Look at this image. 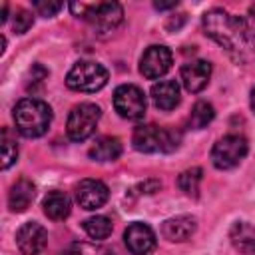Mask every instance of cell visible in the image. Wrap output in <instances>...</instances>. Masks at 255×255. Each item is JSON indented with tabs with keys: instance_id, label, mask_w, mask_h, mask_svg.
<instances>
[{
	"instance_id": "6da1fadb",
	"label": "cell",
	"mask_w": 255,
	"mask_h": 255,
	"mask_svg": "<svg viewBox=\"0 0 255 255\" xmlns=\"http://www.w3.org/2000/svg\"><path fill=\"white\" fill-rule=\"evenodd\" d=\"M203 30L235 60H247L255 48V32L251 26L241 16L229 14L221 8L205 12Z\"/></svg>"
},
{
	"instance_id": "7a4b0ae2",
	"label": "cell",
	"mask_w": 255,
	"mask_h": 255,
	"mask_svg": "<svg viewBox=\"0 0 255 255\" xmlns=\"http://www.w3.org/2000/svg\"><path fill=\"white\" fill-rule=\"evenodd\" d=\"M16 129L24 137H40L48 131L52 122V110L46 102L36 98H24L14 106L12 112Z\"/></svg>"
},
{
	"instance_id": "3957f363",
	"label": "cell",
	"mask_w": 255,
	"mask_h": 255,
	"mask_svg": "<svg viewBox=\"0 0 255 255\" xmlns=\"http://www.w3.org/2000/svg\"><path fill=\"white\" fill-rule=\"evenodd\" d=\"M70 10L88 20L98 32H112L124 20V10L118 2H96V4H70Z\"/></svg>"
},
{
	"instance_id": "277c9868",
	"label": "cell",
	"mask_w": 255,
	"mask_h": 255,
	"mask_svg": "<svg viewBox=\"0 0 255 255\" xmlns=\"http://www.w3.org/2000/svg\"><path fill=\"white\" fill-rule=\"evenodd\" d=\"M108 84V70L98 64V62H90V60H82L76 62L72 66V70L66 76V86L74 92H98Z\"/></svg>"
},
{
	"instance_id": "5b68a950",
	"label": "cell",
	"mask_w": 255,
	"mask_h": 255,
	"mask_svg": "<svg viewBox=\"0 0 255 255\" xmlns=\"http://www.w3.org/2000/svg\"><path fill=\"white\" fill-rule=\"evenodd\" d=\"M179 137L165 128H157L153 124L137 126L131 135V143L137 151L143 153H155V151H171L177 147Z\"/></svg>"
},
{
	"instance_id": "8992f818",
	"label": "cell",
	"mask_w": 255,
	"mask_h": 255,
	"mask_svg": "<svg viewBox=\"0 0 255 255\" xmlns=\"http://www.w3.org/2000/svg\"><path fill=\"white\" fill-rule=\"evenodd\" d=\"M100 108L96 104H90V102H84L80 106H76L70 116H68V124H66V131H68V137L72 141H84L88 139L94 131H96V126L100 122Z\"/></svg>"
},
{
	"instance_id": "52a82bcc",
	"label": "cell",
	"mask_w": 255,
	"mask_h": 255,
	"mask_svg": "<svg viewBox=\"0 0 255 255\" xmlns=\"http://www.w3.org/2000/svg\"><path fill=\"white\" fill-rule=\"evenodd\" d=\"M247 139L243 135H225L221 137L213 149H211V161L217 169H231L241 163V159L247 155Z\"/></svg>"
},
{
	"instance_id": "ba28073f",
	"label": "cell",
	"mask_w": 255,
	"mask_h": 255,
	"mask_svg": "<svg viewBox=\"0 0 255 255\" xmlns=\"http://www.w3.org/2000/svg\"><path fill=\"white\" fill-rule=\"evenodd\" d=\"M145 96L133 84L118 86L114 92V108L124 120H141L145 116Z\"/></svg>"
},
{
	"instance_id": "9c48e42d",
	"label": "cell",
	"mask_w": 255,
	"mask_h": 255,
	"mask_svg": "<svg viewBox=\"0 0 255 255\" xmlns=\"http://www.w3.org/2000/svg\"><path fill=\"white\" fill-rule=\"evenodd\" d=\"M171 62H173V56L165 46H149L139 60V72L143 78L155 80V78H161L171 68Z\"/></svg>"
},
{
	"instance_id": "30bf717a",
	"label": "cell",
	"mask_w": 255,
	"mask_h": 255,
	"mask_svg": "<svg viewBox=\"0 0 255 255\" xmlns=\"http://www.w3.org/2000/svg\"><path fill=\"white\" fill-rule=\"evenodd\" d=\"M16 245L22 255H40L48 245V231L40 223L28 221L16 231Z\"/></svg>"
},
{
	"instance_id": "8fae6325",
	"label": "cell",
	"mask_w": 255,
	"mask_h": 255,
	"mask_svg": "<svg viewBox=\"0 0 255 255\" xmlns=\"http://www.w3.org/2000/svg\"><path fill=\"white\" fill-rule=\"evenodd\" d=\"M108 197H110L108 185L100 179H82L76 185V201L80 203V207L88 211H94L106 205Z\"/></svg>"
},
{
	"instance_id": "7c38bea8",
	"label": "cell",
	"mask_w": 255,
	"mask_h": 255,
	"mask_svg": "<svg viewBox=\"0 0 255 255\" xmlns=\"http://www.w3.org/2000/svg\"><path fill=\"white\" fill-rule=\"evenodd\" d=\"M124 241L133 255H147L155 249V233L145 223H131L124 231Z\"/></svg>"
},
{
	"instance_id": "4fadbf2b",
	"label": "cell",
	"mask_w": 255,
	"mask_h": 255,
	"mask_svg": "<svg viewBox=\"0 0 255 255\" xmlns=\"http://www.w3.org/2000/svg\"><path fill=\"white\" fill-rule=\"evenodd\" d=\"M211 78V64L205 60H191L181 66V84L187 92H201Z\"/></svg>"
},
{
	"instance_id": "5bb4252c",
	"label": "cell",
	"mask_w": 255,
	"mask_h": 255,
	"mask_svg": "<svg viewBox=\"0 0 255 255\" xmlns=\"http://www.w3.org/2000/svg\"><path fill=\"white\" fill-rule=\"evenodd\" d=\"M151 100L159 110H173L179 104V86L173 80H159L151 86Z\"/></svg>"
},
{
	"instance_id": "9a60e30c",
	"label": "cell",
	"mask_w": 255,
	"mask_h": 255,
	"mask_svg": "<svg viewBox=\"0 0 255 255\" xmlns=\"http://www.w3.org/2000/svg\"><path fill=\"white\" fill-rule=\"evenodd\" d=\"M195 227H197V223L191 215H177V217H171L163 223L161 233L169 241H185L193 235Z\"/></svg>"
},
{
	"instance_id": "2e32d148",
	"label": "cell",
	"mask_w": 255,
	"mask_h": 255,
	"mask_svg": "<svg viewBox=\"0 0 255 255\" xmlns=\"http://www.w3.org/2000/svg\"><path fill=\"white\" fill-rule=\"evenodd\" d=\"M34 183L28 181V179H18L12 187H10V193H8V205L14 213H22L30 207V203L34 201Z\"/></svg>"
},
{
	"instance_id": "e0dca14e",
	"label": "cell",
	"mask_w": 255,
	"mask_h": 255,
	"mask_svg": "<svg viewBox=\"0 0 255 255\" xmlns=\"http://www.w3.org/2000/svg\"><path fill=\"white\" fill-rule=\"evenodd\" d=\"M44 213L54 219V221H60V219H66L70 215V209H72V203H70V197L64 193V191H52L46 195L44 203Z\"/></svg>"
},
{
	"instance_id": "ac0fdd59",
	"label": "cell",
	"mask_w": 255,
	"mask_h": 255,
	"mask_svg": "<svg viewBox=\"0 0 255 255\" xmlns=\"http://www.w3.org/2000/svg\"><path fill=\"white\" fill-rule=\"evenodd\" d=\"M120 155H122V143L118 137H112V135L100 137L90 147V157L96 161H114Z\"/></svg>"
},
{
	"instance_id": "d6986e66",
	"label": "cell",
	"mask_w": 255,
	"mask_h": 255,
	"mask_svg": "<svg viewBox=\"0 0 255 255\" xmlns=\"http://www.w3.org/2000/svg\"><path fill=\"white\" fill-rule=\"evenodd\" d=\"M231 241L243 255H255V227L247 223H235L231 229Z\"/></svg>"
},
{
	"instance_id": "ffe728a7",
	"label": "cell",
	"mask_w": 255,
	"mask_h": 255,
	"mask_svg": "<svg viewBox=\"0 0 255 255\" xmlns=\"http://www.w3.org/2000/svg\"><path fill=\"white\" fill-rule=\"evenodd\" d=\"M82 227H84V231L92 237V239H96V241H102V239H106V237H110L112 235V221L106 217V215H94V217H88L84 223H82Z\"/></svg>"
},
{
	"instance_id": "44dd1931",
	"label": "cell",
	"mask_w": 255,
	"mask_h": 255,
	"mask_svg": "<svg viewBox=\"0 0 255 255\" xmlns=\"http://www.w3.org/2000/svg\"><path fill=\"white\" fill-rule=\"evenodd\" d=\"M201 179H203V171H201V167H191V169H185V171L179 175L177 185H179V189H181L185 195L197 197Z\"/></svg>"
},
{
	"instance_id": "7402d4cb",
	"label": "cell",
	"mask_w": 255,
	"mask_h": 255,
	"mask_svg": "<svg viewBox=\"0 0 255 255\" xmlns=\"http://www.w3.org/2000/svg\"><path fill=\"white\" fill-rule=\"evenodd\" d=\"M215 118V110L209 102H197L191 110V116H189V126L193 129H201L205 128L211 120Z\"/></svg>"
},
{
	"instance_id": "603a6c76",
	"label": "cell",
	"mask_w": 255,
	"mask_h": 255,
	"mask_svg": "<svg viewBox=\"0 0 255 255\" xmlns=\"http://www.w3.org/2000/svg\"><path fill=\"white\" fill-rule=\"evenodd\" d=\"M18 157L16 139L10 135L8 129H2V169H8Z\"/></svg>"
},
{
	"instance_id": "cb8c5ba5",
	"label": "cell",
	"mask_w": 255,
	"mask_h": 255,
	"mask_svg": "<svg viewBox=\"0 0 255 255\" xmlns=\"http://www.w3.org/2000/svg\"><path fill=\"white\" fill-rule=\"evenodd\" d=\"M62 255H114L110 249L102 245H92V243H72L68 249L62 251Z\"/></svg>"
},
{
	"instance_id": "d4e9b609",
	"label": "cell",
	"mask_w": 255,
	"mask_h": 255,
	"mask_svg": "<svg viewBox=\"0 0 255 255\" xmlns=\"http://www.w3.org/2000/svg\"><path fill=\"white\" fill-rule=\"evenodd\" d=\"M32 24H34V16H32L28 10L18 8L16 14H14V18H12V28H14V32H16V34H24V32H28V28H30Z\"/></svg>"
},
{
	"instance_id": "484cf974",
	"label": "cell",
	"mask_w": 255,
	"mask_h": 255,
	"mask_svg": "<svg viewBox=\"0 0 255 255\" xmlns=\"http://www.w3.org/2000/svg\"><path fill=\"white\" fill-rule=\"evenodd\" d=\"M32 6H34V10L40 14V16H54V14H58L60 10H62V4L60 2H50V0H36V2H32Z\"/></svg>"
},
{
	"instance_id": "4316f807",
	"label": "cell",
	"mask_w": 255,
	"mask_h": 255,
	"mask_svg": "<svg viewBox=\"0 0 255 255\" xmlns=\"http://www.w3.org/2000/svg\"><path fill=\"white\" fill-rule=\"evenodd\" d=\"M153 6L157 10H167V8H175L177 6V0H171V2H155Z\"/></svg>"
},
{
	"instance_id": "83f0119b",
	"label": "cell",
	"mask_w": 255,
	"mask_h": 255,
	"mask_svg": "<svg viewBox=\"0 0 255 255\" xmlns=\"http://www.w3.org/2000/svg\"><path fill=\"white\" fill-rule=\"evenodd\" d=\"M6 14H8V6L4 4V6H2V16H0V22H2V24L6 22Z\"/></svg>"
},
{
	"instance_id": "f1b7e54d",
	"label": "cell",
	"mask_w": 255,
	"mask_h": 255,
	"mask_svg": "<svg viewBox=\"0 0 255 255\" xmlns=\"http://www.w3.org/2000/svg\"><path fill=\"white\" fill-rule=\"evenodd\" d=\"M251 110H253V114H255V88H253V92H251Z\"/></svg>"
}]
</instances>
